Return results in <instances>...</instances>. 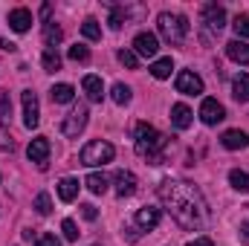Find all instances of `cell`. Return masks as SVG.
I'll use <instances>...</instances> for the list:
<instances>
[{
  "instance_id": "obj_30",
  "label": "cell",
  "mask_w": 249,
  "mask_h": 246,
  "mask_svg": "<svg viewBox=\"0 0 249 246\" xmlns=\"http://www.w3.org/2000/svg\"><path fill=\"white\" fill-rule=\"evenodd\" d=\"M35 211H38L41 217H47V214L53 211V200H50V194H47V191H41V194L35 197Z\"/></svg>"
},
{
  "instance_id": "obj_26",
  "label": "cell",
  "mask_w": 249,
  "mask_h": 246,
  "mask_svg": "<svg viewBox=\"0 0 249 246\" xmlns=\"http://www.w3.org/2000/svg\"><path fill=\"white\" fill-rule=\"evenodd\" d=\"M229 183H232L235 191H249V174L235 168V171H229Z\"/></svg>"
},
{
  "instance_id": "obj_29",
  "label": "cell",
  "mask_w": 249,
  "mask_h": 246,
  "mask_svg": "<svg viewBox=\"0 0 249 246\" xmlns=\"http://www.w3.org/2000/svg\"><path fill=\"white\" fill-rule=\"evenodd\" d=\"M110 96H113V102H116V105H127V102H130V87L122 84V81H116V84H113V90H110Z\"/></svg>"
},
{
  "instance_id": "obj_13",
  "label": "cell",
  "mask_w": 249,
  "mask_h": 246,
  "mask_svg": "<svg viewBox=\"0 0 249 246\" xmlns=\"http://www.w3.org/2000/svg\"><path fill=\"white\" fill-rule=\"evenodd\" d=\"M226 55H229L235 64H249V44L241 41V38L229 41V44H226Z\"/></svg>"
},
{
  "instance_id": "obj_37",
  "label": "cell",
  "mask_w": 249,
  "mask_h": 246,
  "mask_svg": "<svg viewBox=\"0 0 249 246\" xmlns=\"http://www.w3.org/2000/svg\"><path fill=\"white\" fill-rule=\"evenodd\" d=\"M81 217H84V220H96V217H99V211H96V206H90V203H84V206H81Z\"/></svg>"
},
{
  "instance_id": "obj_14",
  "label": "cell",
  "mask_w": 249,
  "mask_h": 246,
  "mask_svg": "<svg viewBox=\"0 0 249 246\" xmlns=\"http://www.w3.org/2000/svg\"><path fill=\"white\" fill-rule=\"evenodd\" d=\"M9 26H12L15 32H26V29L32 26V12H29V9H12V12H9Z\"/></svg>"
},
{
  "instance_id": "obj_18",
  "label": "cell",
  "mask_w": 249,
  "mask_h": 246,
  "mask_svg": "<svg viewBox=\"0 0 249 246\" xmlns=\"http://www.w3.org/2000/svg\"><path fill=\"white\" fill-rule=\"evenodd\" d=\"M50 99H53L55 105H70V102L75 99V90H72V84H55V87L50 90Z\"/></svg>"
},
{
  "instance_id": "obj_6",
  "label": "cell",
  "mask_w": 249,
  "mask_h": 246,
  "mask_svg": "<svg viewBox=\"0 0 249 246\" xmlns=\"http://www.w3.org/2000/svg\"><path fill=\"white\" fill-rule=\"evenodd\" d=\"M20 102H23V124L32 130V127H38L41 122V107H38V96L32 93V90H23L20 93Z\"/></svg>"
},
{
  "instance_id": "obj_8",
  "label": "cell",
  "mask_w": 249,
  "mask_h": 246,
  "mask_svg": "<svg viewBox=\"0 0 249 246\" xmlns=\"http://www.w3.org/2000/svg\"><path fill=\"white\" fill-rule=\"evenodd\" d=\"M177 93H183V96H200L203 93V78L197 72H191V70H183L177 75Z\"/></svg>"
},
{
  "instance_id": "obj_34",
  "label": "cell",
  "mask_w": 249,
  "mask_h": 246,
  "mask_svg": "<svg viewBox=\"0 0 249 246\" xmlns=\"http://www.w3.org/2000/svg\"><path fill=\"white\" fill-rule=\"evenodd\" d=\"M61 232H64V238H67V241H78V226H75L72 220H64Z\"/></svg>"
},
{
  "instance_id": "obj_19",
  "label": "cell",
  "mask_w": 249,
  "mask_h": 246,
  "mask_svg": "<svg viewBox=\"0 0 249 246\" xmlns=\"http://www.w3.org/2000/svg\"><path fill=\"white\" fill-rule=\"evenodd\" d=\"M78 180H72V177H64L61 183H58V197H61L64 203H72L75 197H78Z\"/></svg>"
},
{
  "instance_id": "obj_9",
  "label": "cell",
  "mask_w": 249,
  "mask_h": 246,
  "mask_svg": "<svg viewBox=\"0 0 249 246\" xmlns=\"http://www.w3.org/2000/svg\"><path fill=\"white\" fill-rule=\"evenodd\" d=\"M133 53H136V55H145V58H154V55L160 53L157 35H154V32H139V35L133 38Z\"/></svg>"
},
{
  "instance_id": "obj_35",
  "label": "cell",
  "mask_w": 249,
  "mask_h": 246,
  "mask_svg": "<svg viewBox=\"0 0 249 246\" xmlns=\"http://www.w3.org/2000/svg\"><path fill=\"white\" fill-rule=\"evenodd\" d=\"M124 9H113V15H110V29H122V23H124Z\"/></svg>"
},
{
  "instance_id": "obj_38",
  "label": "cell",
  "mask_w": 249,
  "mask_h": 246,
  "mask_svg": "<svg viewBox=\"0 0 249 246\" xmlns=\"http://www.w3.org/2000/svg\"><path fill=\"white\" fill-rule=\"evenodd\" d=\"M0 50H6V53H15V50H18V44H12L9 38H3V41H0Z\"/></svg>"
},
{
  "instance_id": "obj_22",
  "label": "cell",
  "mask_w": 249,
  "mask_h": 246,
  "mask_svg": "<svg viewBox=\"0 0 249 246\" xmlns=\"http://www.w3.org/2000/svg\"><path fill=\"white\" fill-rule=\"evenodd\" d=\"M64 32L61 26H55V23H44V41H47V50H55V44H61Z\"/></svg>"
},
{
  "instance_id": "obj_2",
  "label": "cell",
  "mask_w": 249,
  "mask_h": 246,
  "mask_svg": "<svg viewBox=\"0 0 249 246\" xmlns=\"http://www.w3.org/2000/svg\"><path fill=\"white\" fill-rule=\"evenodd\" d=\"M133 136H136V142H133L136 154L145 157L151 165H162V151L168 145V136H162L157 127H151V124H145V122L136 124V133Z\"/></svg>"
},
{
  "instance_id": "obj_40",
  "label": "cell",
  "mask_w": 249,
  "mask_h": 246,
  "mask_svg": "<svg viewBox=\"0 0 249 246\" xmlns=\"http://www.w3.org/2000/svg\"><path fill=\"white\" fill-rule=\"evenodd\" d=\"M241 238H244V241L249 244V220L244 223V226H241Z\"/></svg>"
},
{
  "instance_id": "obj_1",
  "label": "cell",
  "mask_w": 249,
  "mask_h": 246,
  "mask_svg": "<svg viewBox=\"0 0 249 246\" xmlns=\"http://www.w3.org/2000/svg\"><path fill=\"white\" fill-rule=\"evenodd\" d=\"M160 200L165 203V209L171 211V217L188 229V232H197L206 226L209 220V209L203 203V194L194 188L191 183L183 180H165L160 185Z\"/></svg>"
},
{
  "instance_id": "obj_28",
  "label": "cell",
  "mask_w": 249,
  "mask_h": 246,
  "mask_svg": "<svg viewBox=\"0 0 249 246\" xmlns=\"http://www.w3.org/2000/svg\"><path fill=\"white\" fill-rule=\"evenodd\" d=\"M81 32H84V38H87V41H99V38H102L99 20H93V18H87V20L81 23Z\"/></svg>"
},
{
  "instance_id": "obj_10",
  "label": "cell",
  "mask_w": 249,
  "mask_h": 246,
  "mask_svg": "<svg viewBox=\"0 0 249 246\" xmlns=\"http://www.w3.org/2000/svg\"><path fill=\"white\" fill-rule=\"evenodd\" d=\"M26 154H29L32 162H38V168H47V159H50V139H47V136H35V139L29 142Z\"/></svg>"
},
{
  "instance_id": "obj_15",
  "label": "cell",
  "mask_w": 249,
  "mask_h": 246,
  "mask_svg": "<svg viewBox=\"0 0 249 246\" xmlns=\"http://www.w3.org/2000/svg\"><path fill=\"white\" fill-rule=\"evenodd\" d=\"M81 87H84V93H87L90 102H102V96H105V84H102L99 75H84Z\"/></svg>"
},
{
  "instance_id": "obj_27",
  "label": "cell",
  "mask_w": 249,
  "mask_h": 246,
  "mask_svg": "<svg viewBox=\"0 0 249 246\" xmlns=\"http://www.w3.org/2000/svg\"><path fill=\"white\" fill-rule=\"evenodd\" d=\"M44 70L47 72H55V70H61V55H58V50H44Z\"/></svg>"
},
{
  "instance_id": "obj_20",
  "label": "cell",
  "mask_w": 249,
  "mask_h": 246,
  "mask_svg": "<svg viewBox=\"0 0 249 246\" xmlns=\"http://www.w3.org/2000/svg\"><path fill=\"white\" fill-rule=\"evenodd\" d=\"M232 96L238 102H249V75L247 72H241V75L232 78Z\"/></svg>"
},
{
  "instance_id": "obj_21",
  "label": "cell",
  "mask_w": 249,
  "mask_h": 246,
  "mask_svg": "<svg viewBox=\"0 0 249 246\" xmlns=\"http://www.w3.org/2000/svg\"><path fill=\"white\" fill-rule=\"evenodd\" d=\"M171 122H174V127H180V130L191 127V110H188L186 105H174L171 107Z\"/></svg>"
},
{
  "instance_id": "obj_23",
  "label": "cell",
  "mask_w": 249,
  "mask_h": 246,
  "mask_svg": "<svg viewBox=\"0 0 249 246\" xmlns=\"http://www.w3.org/2000/svg\"><path fill=\"white\" fill-rule=\"evenodd\" d=\"M171 70H174V61H171V58H160V61L151 64V75H154V78H168Z\"/></svg>"
},
{
  "instance_id": "obj_24",
  "label": "cell",
  "mask_w": 249,
  "mask_h": 246,
  "mask_svg": "<svg viewBox=\"0 0 249 246\" xmlns=\"http://www.w3.org/2000/svg\"><path fill=\"white\" fill-rule=\"evenodd\" d=\"M84 185H87L93 194H105V191H107V177H105V174H90V177L84 180Z\"/></svg>"
},
{
  "instance_id": "obj_5",
  "label": "cell",
  "mask_w": 249,
  "mask_h": 246,
  "mask_svg": "<svg viewBox=\"0 0 249 246\" xmlns=\"http://www.w3.org/2000/svg\"><path fill=\"white\" fill-rule=\"evenodd\" d=\"M84 127H87V105H75L61 122V133L64 136H78Z\"/></svg>"
},
{
  "instance_id": "obj_11",
  "label": "cell",
  "mask_w": 249,
  "mask_h": 246,
  "mask_svg": "<svg viewBox=\"0 0 249 246\" xmlns=\"http://www.w3.org/2000/svg\"><path fill=\"white\" fill-rule=\"evenodd\" d=\"M200 119L206 124H217L226 119V110H223V105L217 102V99H203V105H200Z\"/></svg>"
},
{
  "instance_id": "obj_17",
  "label": "cell",
  "mask_w": 249,
  "mask_h": 246,
  "mask_svg": "<svg viewBox=\"0 0 249 246\" xmlns=\"http://www.w3.org/2000/svg\"><path fill=\"white\" fill-rule=\"evenodd\" d=\"M116 194L119 197H130L133 191H136V177L130 174V171H116Z\"/></svg>"
},
{
  "instance_id": "obj_7",
  "label": "cell",
  "mask_w": 249,
  "mask_h": 246,
  "mask_svg": "<svg viewBox=\"0 0 249 246\" xmlns=\"http://www.w3.org/2000/svg\"><path fill=\"white\" fill-rule=\"evenodd\" d=\"M200 18H203V23H206L212 32H220V29L226 26V9L217 6V3H206L203 12H200Z\"/></svg>"
},
{
  "instance_id": "obj_32",
  "label": "cell",
  "mask_w": 249,
  "mask_h": 246,
  "mask_svg": "<svg viewBox=\"0 0 249 246\" xmlns=\"http://www.w3.org/2000/svg\"><path fill=\"white\" fill-rule=\"evenodd\" d=\"M232 26H235V32H238L241 38H249V15H238Z\"/></svg>"
},
{
  "instance_id": "obj_4",
  "label": "cell",
  "mask_w": 249,
  "mask_h": 246,
  "mask_svg": "<svg viewBox=\"0 0 249 246\" xmlns=\"http://www.w3.org/2000/svg\"><path fill=\"white\" fill-rule=\"evenodd\" d=\"M113 145L110 142H105V139H93V142H87L84 148H81V154H78V159H81V165H107V162H113Z\"/></svg>"
},
{
  "instance_id": "obj_3",
  "label": "cell",
  "mask_w": 249,
  "mask_h": 246,
  "mask_svg": "<svg viewBox=\"0 0 249 246\" xmlns=\"http://www.w3.org/2000/svg\"><path fill=\"white\" fill-rule=\"evenodd\" d=\"M157 29H160V35H162L171 47H180L188 35V20H186V15L162 12V15L157 18Z\"/></svg>"
},
{
  "instance_id": "obj_16",
  "label": "cell",
  "mask_w": 249,
  "mask_h": 246,
  "mask_svg": "<svg viewBox=\"0 0 249 246\" xmlns=\"http://www.w3.org/2000/svg\"><path fill=\"white\" fill-rule=\"evenodd\" d=\"M220 142H223V148H229V151H241V148L249 145V136L244 130H226V133L220 136Z\"/></svg>"
},
{
  "instance_id": "obj_31",
  "label": "cell",
  "mask_w": 249,
  "mask_h": 246,
  "mask_svg": "<svg viewBox=\"0 0 249 246\" xmlns=\"http://www.w3.org/2000/svg\"><path fill=\"white\" fill-rule=\"evenodd\" d=\"M119 64H124L127 70H139V55L133 50H119Z\"/></svg>"
},
{
  "instance_id": "obj_25",
  "label": "cell",
  "mask_w": 249,
  "mask_h": 246,
  "mask_svg": "<svg viewBox=\"0 0 249 246\" xmlns=\"http://www.w3.org/2000/svg\"><path fill=\"white\" fill-rule=\"evenodd\" d=\"M12 122V99H9V90H0V124Z\"/></svg>"
},
{
  "instance_id": "obj_33",
  "label": "cell",
  "mask_w": 249,
  "mask_h": 246,
  "mask_svg": "<svg viewBox=\"0 0 249 246\" xmlns=\"http://www.w3.org/2000/svg\"><path fill=\"white\" fill-rule=\"evenodd\" d=\"M87 58H90V50L87 47H81V44L70 47V61H87Z\"/></svg>"
},
{
  "instance_id": "obj_39",
  "label": "cell",
  "mask_w": 249,
  "mask_h": 246,
  "mask_svg": "<svg viewBox=\"0 0 249 246\" xmlns=\"http://www.w3.org/2000/svg\"><path fill=\"white\" fill-rule=\"evenodd\" d=\"M186 246H212V241L209 238H197V241H188Z\"/></svg>"
},
{
  "instance_id": "obj_12",
  "label": "cell",
  "mask_w": 249,
  "mask_h": 246,
  "mask_svg": "<svg viewBox=\"0 0 249 246\" xmlns=\"http://www.w3.org/2000/svg\"><path fill=\"white\" fill-rule=\"evenodd\" d=\"M157 223H160V209H154V206H142V209L136 211V226H139V229L151 232V229H157Z\"/></svg>"
},
{
  "instance_id": "obj_36",
  "label": "cell",
  "mask_w": 249,
  "mask_h": 246,
  "mask_svg": "<svg viewBox=\"0 0 249 246\" xmlns=\"http://www.w3.org/2000/svg\"><path fill=\"white\" fill-rule=\"evenodd\" d=\"M35 246H61V244H58L55 235H38L35 238Z\"/></svg>"
}]
</instances>
